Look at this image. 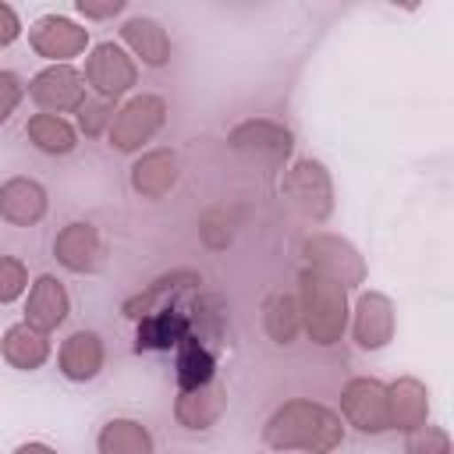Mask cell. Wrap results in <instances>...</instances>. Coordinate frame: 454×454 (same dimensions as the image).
Masks as SVG:
<instances>
[{
  "instance_id": "obj_16",
  "label": "cell",
  "mask_w": 454,
  "mask_h": 454,
  "mask_svg": "<svg viewBox=\"0 0 454 454\" xmlns=\"http://www.w3.org/2000/svg\"><path fill=\"white\" fill-rule=\"evenodd\" d=\"M103 362H106V348H103V337L96 330H74L57 351V365H60L64 380H71V383L96 380Z\"/></svg>"
},
{
  "instance_id": "obj_3",
  "label": "cell",
  "mask_w": 454,
  "mask_h": 454,
  "mask_svg": "<svg viewBox=\"0 0 454 454\" xmlns=\"http://www.w3.org/2000/svg\"><path fill=\"white\" fill-rule=\"evenodd\" d=\"M163 124H167V103H163V96L142 92V96H131L124 106H117L106 138H110V145L117 153H138Z\"/></svg>"
},
{
  "instance_id": "obj_22",
  "label": "cell",
  "mask_w": 454,
  "mask_h": 454,
  "mask_svg": "<svg viewBox=\"0 0 454 454\" xmlns=\"http://www.w3.org/2000/svg\"><path fill=\"white\" fill-rule=\"evenodd\" d=\"M50 333L28 326V323H14L4 330V340H0V355L11 369H21V372H32V369H43L46 358H50Z\"/></svg>"
},
{
  "instance_id": "obj_24",
  "label": "cell",
  "mask_w": 454,
  "mask_h": 454,
  "mask_svg": "<svg viewBox=\"0 0 454 454\" xmlns=\"http://www.w3.org/2000/svg\"><path fill=\"white\" fill-rule=\"evenodd\" d=\"M25 135L39 153H50V156H67L78 145V128L57 114H32L25 124Z\"/></svg>"
},
{
  "instance_id": "obj_25",
  "label": "cell",
  "mask_w": 454,
  "mask_h": 454,
  "mask_svg": "<svg viewBox=\"0 0 454 454\" xmlns=\"http://www.w3.org/2000/svg\"><path fill=\"white\" fill-rule=\"evenodd\" d=\"M99 454H153V433L138 419H110L96 436Z\"/></svg>"
},
{
  "instance_id": "obj_17",
  "label": "cell",
  "mask_w": 454,
  "mask_h": 454,
  "mask_svg": "<svg viewBox=\"0 0 454 454\" xmlns=\"http://www.w3.org/2000/svg\"><path fill=\"white\" fill-rule=\"evenodd\" d=\"M174 380H177V390H195V387H206L209 380H216V351H213L206 330L188 333L174 348Z\"/></svg>"
},
{
  "instance_id": "obj_14",
  "label": "cell",
  "mask_w": 454,
  "mask_h": 454,
  "mask_svg": "<svg viewBox=\"0 0 454 454\" xmlns=\"http://www.w3.org/2000/svg\"><path fill=\"white\" fill-rule=\"evenodd\" d=\"M50 209V195L35 177H7L0 184V220L11 227H35Z\"/></svg>"
},
{
  "instance_id": "obj_32",
  "label": "cell",
  "mask_w": 454,
  "mask_h": 454,
  "mask_svg": "<svg viewBox=\"0 0 454 454\" xmlns=\"http://www.w3.org/2000/svg\"><path fill=\"white\" fill-rule=\"evenodd\" d=\"M74 11H78V14H85V18H114V14H121V11H124V0H106V4L78 0V4H74Z\"/></svg>"
},
{
  "instance_id": "obj_1",
  "label": "cell",
  "mask_w": 454,
  "mask_h": 454,
  "mask_svg": "<svg viewBox=\"0 0 454 454\" xmlns=\"http://www.w3.org/2000/svg\"><path fill=\"white\" fill-rule=\"evenodd\" d=\"M262 443L273 450H305V454H333L344 443V422L333 408L291 397L284 401L262 426Z\"/></svg>"
},
{
  "instance_id": "obj_18",
  "label": "cell",
  "mask_w": 454,
  "mask_h": 454,
  "mask_svg": "<svg viewBox=\"0 0 454 454\" xmlns=\"http://www.w3.org/2000/svg\"><path fill=\"white\" fill-rule=\"evenodd\" d=\"M223 411H227V390L216 380H209L206 387H195V390H177L174 419H177V426H184L192 433L216 426Z\"/></svg>"
},
{
  "instance_id": "obj_26",
  "label": "cell",
  "mask_w": 454,
  "mask_h": 454,
  "mask_svg": "<svg viewBox=\"0 0 454 454\" xmlns=\"http://www.w3.org/2000/svg\"><path fill=\"white\" fill-rule=\"evenodd\" d=\"M262 326L277 344H291L301 330V305L298 294H270L262 305Z\"/></svg>"
},
{
  "instance_id": "obj_5",
  "label": "cell",
  "mask_w": 454,
  "mask_h": 454,
  "mask_svg": "<svg viewBox=\"0 0 454 454\" xmlns=\"http://www.w3.org/2000/svg\"><path fill=\"white\" fill-rule=\"evenodd\" d=\"M340 415L358 433L380 436L390 429V404H387V383L372 376H355L340 387Z\"/></svg>"
},
{
  "instance_id": "obj_27",
  "label": "cell",
  "mask_w": 454,
  "mask_h": 454,
  "mask_svg": "<svg viewBox=\"0 0 454 454\" xmlns=\"http://www.w3.org/2000/svg\"><path fill=\"white\" fill-rule=\"evenodd\" d=\"M114 114H117V103L114 99H103V96H92L78 106V131L89 135V138H99L110 131L114 124Z\"/></svg>"
},
{
  "instance_id": "obj_15",
  "label": "cell",
  "mask_w": 454,
  "mask_h": 454,
  "mask_svg": "<svg viewBox=\"0 0 454 454\" xmlns=\"http://www.w3.org/2000/svg\"><path fill=\"white\" fill-rule=\"evenodd\" d=\"M71 312V298H67V287L53 277V273H43L35 277V284L28 287V298H25V319L28 326L43 330V333H53Z\"/></svg>"
},
{
  "instance_id": "obj_28",
  "label": "cell",
  "mask_w": 454,
  "mask_h": 454,
  "mask_svg": "<svg viewBox=\"0 0 454 454\" xmlns=\"http://www.w3.org/2000/svg\"><path fill=\"white\" fill-rule=\"evenodd\" d=\"M404 454H450V433L422 422L419 429L404 433Z\"/></svg>"
},
{
  "instance_id": "obj_19",
  "label": "cell",
  "mask_w": 454,
  "mask_h": 454,
  "mask_svg": "<svg viewBox=\"0 0 454 454\" xmlns=\"http://www.w3.org/2000/svg\"><path fill=\"white\" fill-rule=\"evenodd\" d=\"M181 177V167H177V156L170 149H149L142 153L135 163H131V188L135 195L142 199H163L174 192Z\"/></svg>"
},
{
  "instance_id": "obj_30",
  "label": "cell",
  "mask_w": 454,
  "mask_h": 454,
  "mask_svg": "<svg viewBox=\"0 0 454 454\" xmlns=\"http://www.w3.org/2000/svg\"><path fill=\"white\" fill-rule=\"evenodd\" d=\"M25 92H28V85L14 71H0V124L11 121V114L18 110V103L25 99Z\"/></svg>"
},
{
  "instance_id": "obj_23",
  "label": "cell",
  "mask_w": 454,
  "mask_h": 454,
  "mask_svg": "<svg viewBox=\"0 0 454 454\" xmlns=\"http://www.w3.org/2000/svg\"><path fill=\"white\" fill-rule=\"evenodd\" d=\"M121 39L145 67H163L170 60V35L156 18H128L121 25Z\"/></svg>"
},
{
  "instance_id": "obj_4",
  "label": "cell",
  "mask_w": 454,
  "mask_h": 454,
  "mask_svg": "<svg viewBox=\"0 0 454 454\" xmlns=\"http://www.w3.org/2000/svg\"><path fill=\"white\" fill-rule=\"evenodd\" d=\"M301 255L309 262V270L337 280L344 291L348 287H358L365 280V262L358 255V248L337 234H312L301 241Z\"/></svg>"
},
{
  "instance_id": "obj_20",
  "label": "cell",
  "mask_w": 454,
  "mask_h": 454,
  "mask_svg": "<svg viewBox=\"0 0 454 454\" xmlns=\"http://www.w3.org/2000/svg\"><path fill=\"white\" fill-rule=\"evenodd\" d=\"M387 404H390V429L411 433L422 422H429V390L415 376H397L387 387Z\"/></svg>"
},
{
  "instance_id": "obj_2",
  "label": "cell",
  "mask_w": 454,
  "mask_h": 454,
  "mask_svg": "<svg viewBox=\"0 0 454 454\" xmlns=\"http://www.w3.org/2000/svg\"><path fill=\"white\" fill-rule=\"evenodd\" d=\"M298 305H301V330L312 337V344L330 348L344 337L351 305H348V291L337 280L305 266L298 273Z\"/></svg>"
},
{
  "instance_id": "obj_10",
  "label": "cell",
  "mask_w": 454,
  "mask_h": 454,
  "mask_svg": "<svg viewBox=\"0 0 454 454\" xmlns=\"http://www.w3.org/2000/svg\"><path fill=\"white\" fill-rule=\"evenodd\" d=\"M394 305L380 291H362L351 309V337L362 351H380L394 340Z\"/></svg>"
},
{
  "instance_id": "obj_13",
  "label": "cell",
  "mask_w": 454,
  "mask_h": 454,
  "mask_svg": "<svg viewBox=\"0 0 454 454\" xmlns=\"http://www.w3.org/2000/svg\"><path fill=\"white\" fill-rule=\"evenodd\" d=\"M202 284V277L195 273V270H174V273H163V277H156L149 287H142L138 294H131L128 301H124V316L128 319H145V316H153V312H163V309H174V305H181V294L188 291V287H199Z\"/></svg>"
},
{
  "instance_id": "obj_31",
  "label": "cell",
  "mask_w": 454,
  "mask_h": 454,
  "mask_svg": "<svg viewBox=\"0 0 454 454\" xmlns=\"http://www.w3.org/2000/svg\"><path fill=\"white\" fill-rule=\"evenodd\" d=\"M18 35H21V18H18V11L11 4L0 0V50L11 46Z\"/></svg>"
},
{
  "instance_id": "obj_21",
  "label": "cell",
  "mask_w": 454,
  "mask_h": 454,
  "mask_svg": "<svg viewBox=\"0 0 454 454\" xmlns=\"http://www.w3.org/2000/svg\"><path fill=\"white\" fill-rule=\"evenodd\" d=\"M231 145L238 153H252V156H262V160H287L291 156V131L280 128L277 121H245L231 131Z\"/></svg>"
},
{
  "instance_id": "obj_33",
  "label": "cell",
  "mask_w": 454,
  "mask_h": 454,
  "mask_svg": "<svg viewBox=\"0 0 454 454\" xmlns=\"http://www.w3.org/2000/svg\"><path fill=\"white\" fill-rule=\"evenodd\" d=\"M14 454H57L50 443H39V440H28V443H21Z\"/></svg>"
},
{
  "instance_id": "obj_6",
  "label": "cell",
  "mask_w": 454,
  "mask_h": 454,
  "mask_svg": "<svg viewBox=\"0 0 454 454\" xmlns=\"http://www.w3.org/2000/svg\"><path fill=\"white\" fill-rule=\"evenodd\" d=\"M82 74H85V85L96 89V96L117 103L138 82V64H135V57L124 46L106 39V43L92 46V53L85 57V71Z\"/></svg>"
},
{
  "instance_id": "obj_7",
  "label": "cell",
  "mask_w": 454,
  "mask_h": 454,
  "mask_svg": "<svg viewBox=\"0 0 454 454\" xmlns=\"http://www.w3.org/2000/svg\"><path fill=\"white\" fill-rule=\"evenodd\" d=\"M28 96L39 106V114H78V106L89 99L85 96V74L71 64H50L28 82Z\"/></svg>"
},
{
  "instance_id": "obj_8",
  "label": "cell",
  "mask_w": 454,
  "mask_h": 454,
  "mask_svg": "<svg viewBox=\"0 0 454 454\" xmlns=\"http://www.w3.org/2000/svg\"><path fill=\"white\" fill-rule=\"evenodd\" d=\"M280 192L312 220H326L333 213V181L319 160H298L284 170Z\"/></svg>"
},
{
  "instance_id": "obj_9",
  "label": "cell",
  "mask_w": 454,
  "mask_h": 454,
  "mask_svg": "<svg viewBox=\"0 0 454 454\" xmlns=\"http://www.w3.org/2000/svg\"><path fill=\"white\" fill-rule=\"evenodd\" d=\"M28 46L46 57L50 64H67L71 57L85 53L89 46V28H82L78 21H71L67 14H43L32 28H28Z\"/></svg>"
},
{
  "instance_id": "obj_12",
  "label": "cell",
  "mask_w": 454,
  "mask_h": 454,
  "mask_svg": "<svg viewBox=\"0 0 454 454\" xmlns=\"http://www.w3.org/2000/svg\"><path fill=\"white\" fill-rule=\"evenodd\" d=\"M53 259L71 273H92L103 262V238L89 220H74L57 231L53 238Z\"/></svg>"
},
{
  "instance_id": "obj_11",
  "label": "cell",
  "mask_w": 454,
  "mask_h": 454,
  "mask_svg": "<svg viewBox=\"0 0 454 454\" xmlns=\"http://www.w3.org/2000/svg\"><path fill=\"white\" fill-rule=\"evenodd\" d=\"M202 330L199 316L188 312L184 305H174V309H163V312H153L145 319H138V330H135V351H170L177 348L188 333Z\"/></svg>"
},
{
  "instance_id": "obj_29",
  "label": "cell",
  "mask_w": 454,
  "mask_h": 454,
  "mask_svg": "<svg viewBox=\"0 0 454 454\" xmlns=\"http://www.w3.org/2000/svg\"><path fill=\"white\" fill-rule=\"evenodd\" d=\"M28 291V266L14 255H0V305L18 301Z\"/></svg>"
}]
</instances>
